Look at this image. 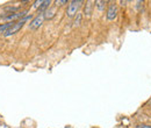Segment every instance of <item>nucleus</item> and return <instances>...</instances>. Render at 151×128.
<instances>
[{"label": "nucleus", "mask_w": 151, "mask_h": 128, "mask_svg": "<svg viewBox=\"0 0 151 128\" xmlns=\"http://www.w3.org/2000/svg\"><path fill=\"white\" fill-rule=\"evenodd\" d=\"M29 19H32V15H28V17H24L23 19H21L19 21H17V22H14V25H13V27H11L4 35L5 36H11V35H14L15 33H18L20 29L23 27V25L26 23V21L27 20H29Z\"/></svg>", "instance_id": "1"}, {"label": "nucleus", "mask_w": 151, "mask_h": 128, "mask_svg": "<svg viewBox=\"0 0 151 128\" xmlns=\"http://www.w3.org/2000/svg\"><path fill=\"white\" fill-rule=\"evenodd\" d=\"M44 19H45V15H44V12L43 13H40L37 14L35 18L33 19L32 21H30V23L28 25L29 26V28L30 29H33V30H35V29H37L38 27L43 23V21H44Z\"/></svg>", "instance_id": "2"}, {"label": "nucleus", "mask_w": 151, "mask_h": 128, "mask_svg": "<svg viewBox=\"0 0 151 128\" xmlns=\"http://www.w3.org/2000/svg\"><path fill=\"white\" fill-rule=\"evenodd\" d=\"M80 4H81V1H76V0L70 1V5L68 6V12H66L69 18H72L77 14V11L79 9Z\"/></svg>", "instance_id": "3"}, {"label": "nucleus", "mask_w": 151, "mask_h": 128, "mask_svg": "<svg viewBox=\"0 0 151 128\" xmlns=\"http://www.w3.org/2000/svg\"><path fill=\"white\" fill-rule=\"evenodd\" d=\"M27 14V11H22V12H17V13H12V14H7L6 17H4V19H6V20H8L9 22L12 21L13 22V20H17V19H23L24 18V15Z\"/></svg>", "instance_id": "4"}, {"label": "nucleus", "mask_w": 151, "mask_h": 128, "mask_svg": "<svg viewBox=\"0 0 151 128\" xmlns=\"http://www.w3.org/2000/svg\"><path fill=\"white\" fill-rule=\"evenodd\" d=\"M117 15V6L115 4H111L107 11V19L108 20H114Z\"/></svg>", "instance_id": "5"}, {"label": "nucleus", "mask_w": 151, "mask_h": 128, "mask_svg": "<svg viewBox=\"0 0 151 128\" xmlns=\"http://www.w3.org/2000/svg\"><path fill=\"white\" fill-rule=\"evenodd\" d=\"M13 25H14V22H7V23H4V25H1L0 26V34H5L11 27H13Z\"/></svg>", "instance_id": "6"}, {"label": "nucleus", "mask_w": 151, "mask_h": 128, "mask_svg": "<svg viewBox=\"0 0 151 128\" xmlns=\"http://www.w3.org/2000/svg\"><path fill=\"white\" fill-rule=\"evenodd\" d=\"M44 15L47 19H51L55 15V8H48L47 11H44Z\"/></svg>", "instance_id": "7"}, {"label": "nucleus", "mask_w": 151, "mask_h": 128, "mask_svg": "<svg viewBox=\"0 0 151 128\" xmlns=\"http://www.w3.org/2000/svg\"><path fill=\"white\" fill-rule=\"evenodd\" d=\"M50 4H51V1H50V0L43 1V2H42V5H41V7H40V12H41V13H43V11H44L45 8H48V7L50 6Z\"/></svg>", "instance_id": "8"}, {"label": "nucleus", "mask_w": 151, "mask_h": 128, "mask_svg": "<svg viewBox=\"0 0 151 128\" xmlns=\"http://www.w3.org/2000/svg\"><path fill=\"white\" fill-rule=\"evenodd\" d=\"M92 1H88L87 2V5H86V7H85V14L88 17V15H91V8H92Z\"/></svg>", "instance_id": "9"}, {"label": "nucleus", "mask_w": 151, "mask_h": 128, "mask_svg": "<svg viewBox=\"0 0 151 128\" xmlns=\"http://www.w3.org/2000/svg\"><path fill=\"white\" fill-rule=\"evenodd\" d=\"M81 13H77V17L75 19V25L76 26H79L80 25V21H81Z\"/></svg>", "instance_id": "10"}, {"label": "nucleus", "mask_w": 151, "mask_h": 128, "mask_svg": "<svg viewBox=\"0 0 151 128\" xmlns=\"http://www.w3.org/2000/svg\"><path fill=\"white\" fill-rule=\"evenodd\" d=\"M19 7H12V6H8L6 7V12H14V11H18Z\"/></svg>", "instance_id": "11"}, {"label": "nucleus", "mask_w": 151, "mask_h": 128, "mask_svg": "<svg viewBox=\"0 0 151 128\" xmlns=\"http://www.w3.org/2000/svg\"><path fill=\"white\" fill-rule=\"evenodd\" d=\"M95 4H98V8H99L100 11H102V9H104V6L101 5V4H102V1H96Z\"/></svg>", "instance_id": "12"}, {"label": "nucleus", "mask_w": 151, "mask_h": 128, "mask_svg": "<svg viewBox=\"0 0 151 128\" xmlns=\"http://www.w3.org/2000/svg\"><path fill=\"white\" fill-rule=\"evenodd\" d=\"M56 4L60 6V5H63V4H66V1H56Z\"/></svg>", "instance_id": "13"}, {"label": "nucleus", "mask_w": 151, "mask_h": 128, "mask_svg": "<svg viewBox=\"0 0 151 128\" xmlns=\"http://www.w3.org/2000/svg\"><path fill=\"white\" fill-rule=\"evenodd\" d=\"M138 128H151V126H148V125H142V126H139Z\"/></svg>", "instance_id": "14"}]
</instances>
